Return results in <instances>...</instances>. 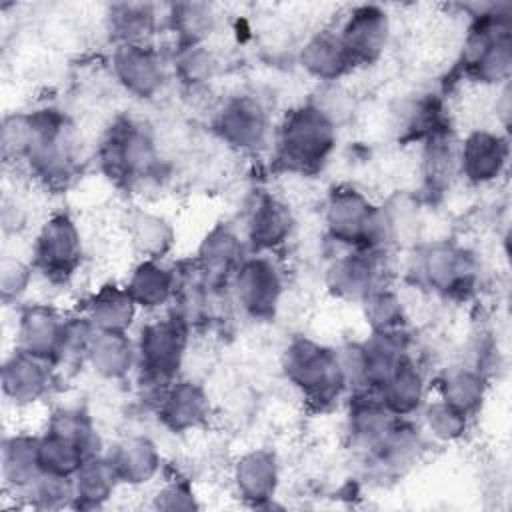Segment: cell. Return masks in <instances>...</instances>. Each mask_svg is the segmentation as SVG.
<instances>
[{
	"instance_id": "obj_24",
	"label": "cell",
	"mask_w": 512,
	"mask_h": 512,
	"mask_svg": "<svg viewBox=\"0 0 512 512\" xmlns=\"http://www.w3.org/2000/svg\"><path fill=\"white\" fill-rule=\"evenodd\" d=\"M232 484L240 500L254 508L270 506L280 486L278 456L268 448L244 452L232 466Z\"/></svg>"
},
{
	"instance_id": "obj_16",
	"label": "cell",
	"mask_w": 512,
	"mask_h": 512,
	"mask_svg": "<svg viewBox=\"0 0 512 512\" xmlns=\"http://www.w3.org/2000/svg\"><path fill=\"white\" fill-rule=\"evenodd\" d=\"M294 226V214L280 196L256 190L248 200L242 236L250 252L274 254L292 238Z\"/></svg>"
},
{
	"instance_id": "obj_20",
	"label": "cell",
	"mask_w": 512,
	"mask_h": 512,
	"mask_svg": "<svg viewBox=\"0 0 512 512\" xmlns=\"http://www.w3.org/2000/svg\"><path fill=\"white\" fill-rule=\"evenodd\" d=\"M68 318L70 314L52 304H22L16 316L14 346L54 364L64 342Z\"/></svg>"
},
{
	"instance_id": "obj_40",
	"label": "cell",
	"mask_w": 512,
	"mask_h": 512,
	"mask_svg": "<svg viewBox=\"0 0 512 512\" xmlns=\"http://www.w3.org/2000/svg\"><path fill=\"white\" fill-rule=\"evenodd\" d=\"M34 266L30 260H20L16 256H4L0 264V294L4 304H18L28 292L34 280Z\"/></svg>"
},
{
	"instance_id": "obj_25",
	"label": "cell",
	"mask_w": 512,
	"mask_h": 512,
	"mask_svg": "<svg viewBox=\"0 0 512 512\" xmlns=\"http://www.w3.org/2000/svg\"><path fill=\"white\" fill-rule=\"evenodd\" d=\"M298 66L318 84L340 82L354 70L336 28L312 32L298 50Z\"/></svg>"
},
{
	"instance_id": "obj_21",
	"label": "cell",
	"mask_w": 512,
	"mask_h": 512,
	"mask_svg": "<svg viewBox=\"0 0 512 512\" xmlns=\"http://www.w3.org/2000/svg\"><path fill=\"white\" fill-rule=\"evenodd\" d=\"M246 240L230 222H216L202 236L192 264L214 286L228 290L230 278L248 254Z\"/></svg>"
},
{
	"instance_id": "obj_34",
	"label": "cell",
	"mask_w": 512,
	"mask_h": 512,
	"mask_svg": "<svg viewBox=\"0 0 512 512\" xmlns=\"http://www.w3.org/2000/svg\"><path fill=\"white\" fill-rule=\"evenodd\" d=\"M122 486L104 452L88 458L80 470L72 476V508L80 510H96L102 508L116 488Z\"/></svg>"
},
{
	"instance_id": "obj_22",
	"label": "cell",
	"mask_w": 512,
	"mask_h": 512,
	"mask_svg": "<svg viewBox=\"0 0 512 512\" xmlns=\"http://www.w3.org/2000/svg\"><path fill=\"white\" fill-rule=\"evenodd\" d=\"M104 456L122 486H144L162 470L158 444L142 432H130L104 448Z\"/></svg>"
},
{
	"instance_id": "obj_41",
	"label": "cell",
	"mask_w": 512,
	"mask_h": 512,
	"mask_svg": "<svg viewBox=\"0 0 512 512\" xmlns=\"http://www.w3.org/2000/svg\"><path fill=\"white\" fill-rule=\"evenodd\" d=\"M154 508L172 510V512L174 510H194V508H198L192 484L186 478L166 480L154 496Z\"/></svg>"
},
{
	"instance_id": "obj_15",
	"label": "cell",
	"mask_w": 512,
	"mask_h": 512,
	"mask_svg": "<svg viewBox=\"0 0 512 512\" xmlns=\"http://www.w3.org/2000/svg\"><path fill=\"white\" fill-rule=\"evenodd\" d=\"M384 282V252L344 248L324 270L326 290L344 302L360 304Z\"/></svg>"
},
{
	"instance_id": "obj_36",
	"label": "cell",
	"mask_w": 512,
	"mask_h": 512,
	"mask_svg": "<svg viewBox=\"0 0 512 512\" xmlns=\"http://www.w3.org/2000/svg\"><path fill=\"white\" fill-rule=\"evenodd\" d=\"M362 316L370 332H398L408 330V314L400 294L388 284L372 290L362 302Z\"/></svg>"
},
{
	"instance_id": "obj_9",
	"label": "cell",
	"mask_w": 512,
	"mask_h": 512,
	"mask_svg": "<svg viewBox=\"0 0 512 512\" xmlns=\"http://www.w3.org/2000/svg\"><path fill=\"white\" fill-rule=\"evenodd\" d=\"M322 222L330 242L354 250L386 252L382 204L352 184L332 186L324 198Z\"/></svg>"
},
{
	"instance_id": "obj_12",
	"label": "cell",
	"mask_w": 512,
	"mask_h": 512,
	"mask_svg": "<svg viewBox=\"0 0 512 512\" xmlns=\"http://www.w3.org/2000/svg\"><path fill=\"white\" fill-rule=\"evenodd\" d=\"M284 274L274 254L248 252L230 278V302L254 322H272L284 298Z\"/></svg>"
},
{
	"instance_id": "obj_4",
	"label": "cell",
	"mask_w": 512,
	"mask_h": 512,
	"mask_svg": "<svg viewBox=\"0 0 512 512\" xmlns=\"http://www.w3.org/2000/svg\"><path fill=\"white\" fill-rule=\"evenodd\" d=\"M280 366L288 384L314 410H330L350 394L338 348L310 336H292L282 350Z\"/></svg>"
},
{
	"instance_id": "obj_33",
	"label": "cell",
	"mask_w": 512,
	"mask_h": 512,
	"mask_svg": "<svg viewBox=\"0 0 512 512\" xmlns=\"http://www.w3.org/2000/svg\"><path fill=\"white\" fill-rule=\"evenodd\" d=\"M458 140L452 128L442 130L422 142V188L430 198L444 194L458 176Z\"/></svg>"
},
{
	"instance_id": "obj_6",
	"label": "cell",
	"mask_w": 512,
	"mask_h": 512,
	"mask_svg": "<svg viewBox=\"0 0 512 512\" xmlns=\"http://www.w3.org/2000/svg\"><path fill=\"white\" fill-rule=\"evenodd\" d=\"M190 330L168 312L152 314L144 320L134 336L136 370L134 378L142 392L156 396L182 376Z\"/></svg>"
},
{
	"instance_id": "obj_11",
	"label": "cell",
	"mask_w": 512,
	"mask_h": 512,
	"mask_svg": "<svg viewBox=\"0 0 512 512\" xmlns=\"http://www.w3.org/2000/svg\"><path fill=\"white\" fill-rule=\"evenodd\" d=\"M84 260V238L76 218L66 210L52 212L32 240L34 272L52 284H66Z\"/></svg>"
},
{
	"instance_id": "obj_38",
	"label": "cell",
	"mask_w": 512,
	"mask_h": 512,
	"mask_svg": "<svg viewBox=\"0 0 512 512\" xmlns=\"http://www.w3.org/2000/svg\"><path fill=\"white\" fill-rule=\"evenodd\" d=\"M216 70L214 54L206 44L172 48L170 54V72L188 88H198L212 78Z\"/></svg>"
},
{
	"instance_id": "obj_27",
	"label": "cell",
	"mask_w": 512,
	"mask_h": 512,
	"mask_svg": "<svg viewBox=\"0 0 512 512\" xmlns=\"http://www.w3.org/2000/svg\"><path fill=\"white\" fill-rule=\"evenodd\" d=\"M124 286L140 312L160 314V310H168L174 298L176 266L164 260L140 258L132 266Z\"/></svg>"
},
{
	"instance_id": "obj_7",
	"label": "cell",
	"mask_w": 512,
	"mask_h": 512,
	"mask_svg": "<svg viewBox=\"0 0 512 512\" xmlns=\"http://www.w3.org/2000/svg\"><path fill=\"white\" fill-rule=\"evenodd\" d=\"M38 452L44 474L72 478L88 458L104 452V444L90 412L68 404L48 416L38 434Z\"/></svg>"
},
{
	"instance_id": "obj_32",
	"label": "cell",
	"mask_w": 512,
	"mask_h": 512,
	"mask_svg": "<svg viewBox=\"0 0 512 512\" xmlns=\"http://www.w3.org/2000/svg\"><path fill=\"white\" fill-rule=\"evenodd\" d=\"M128 242L140 258L166 260L176 244V230L172 222L148 208H134L126 220Z\"/></svg>"
},
{
	"instance_id": "obj_39",
	"label": "cell",
	"mask_w": 512,
	"mask_h": 512,
	"mask_svg": "<svg viewBox=\"0 0 512 512\" xmlns=\"http://www.w3.org/2000/svg\"><path fill=\"white\" fill-rule=\"evenodd\" d=\"M18 496L26 498L28 504L38 510H58L68 506L72 508V478L42 474L32 486H28Z\"/></svg>"
},
{
	"instance_id": "obj_13",
	"label": "cell",
	"mask_w": 512,
	"mask_h": 512,
	"mask_svg": "<svg viewBox=\"0 0 512 512\" xmlns=\"http://www.w3.org/2000/svg\"><path fill=\"white\" fill-rule=\"evenodd\" d=\"M110 72L116 84L136 100H154L170 78V56L154 42L116 44L110 52Z\"/></svg>"
},
{
	"instance_id": "obj_8",
	"label": "cell",
	"mask_w": 512,
	"mask_h": 512,
	"mask_svg": "<svg viewBox=\"0 0 512 512\" xmlns=\"http://www.w3.org/2000/svg\"><path fill=\"white\" fill-rule=\"evenodd\" d=\"M410 276L414 284L446 300H468L480 278L476 254L452 240H434L412 248Z\"/></svg>"
},
{
	"instance_id": "obj_19",
	"label": "cell",
	"mask_w": 512,
	"mask_h": 512,
	"mask_svg": "<svg viewBox=\"0 0 512 512\" xmlns=\"http://www.w3.org/2000/svg\"><path fill=\"white\" fill-rule=\"evenodd\" d=\"M154 412L160 426L168 432L188 434L210 420L212 402L204 384L180 376L156 396Z\"/></svg>"
},
{
	"instance_id": "obj_2",
	"label": "cell",
	"mask_w": 512,
	"mask_h": 512,
	"mask_svg": "<svg viewBox=\"0 0 512 512\" xmlns=\"http://www.w3.org/2000/svg\"><path fill=\"white\" fill-rule=\"evenodd\" d=\"M94 160L110 184L128 192L164 174L152 126L128 114H118L108 122L94 148Z\"/></svg>"
},
{
	"instance_id": "obj_17",
	"label": "cell",
	"mask_w": 512,
	"mask_h": 512,
	"mask_svg": "<svg viewBox=\"0 0 512 512\" xmlns=\"http://www.w3.org/2000/svg\"><path fill=\"white\" fill-rule=\"evenodd\" d=\"M58 376L60 374L52 362L14 346L2 362V396L16 408L32 406L50 396Z\"/></svg>"
},
{
	"instance_id": "obj_30",
	"label": "cell",
	"mask_w": 512,
	"mask_h": 512,
	"mask_svg": "<svg viewBox=\"0 0 512 512\" xmlns=\"http://www.w3.org/2000/svg\"><path fill=\"white\" fill-rule=\"evenodd\" d=\"M86 366L106 382H124L136 370V342L130 332L92 334Z\"/></svg>"
},
{
	"instance_id": "obj_37",
	"label": "cell",
	"mask_w": 512,
	"mask_h": 512,
	"mask_svg": "<svg viewBox=\"0 0 512 512\" xmlns=\"http://www.w3.org/2000/svg\"><path fill=\"white\" fill-rule=\"evenodd\" d=\"M420 416V428L434 440L438 442H456L460 440L468 426L470 420L466 414L456 410L454 406L446 404L440 398L426 400L422 410L418 412Z\"/></svg>"
},
{
	"instance_id": "obj_29",
	"label": "cell",
	"mask_w": 512,
	"mask_h": 512,
	"mask_svg": "<svg viewBox=\"0 0 512 512\" xmlns=\"http://www.w3.org/2000/svg\"><path fill=\"white\" fill-rule=\"evenodd\" d=\"M104 26L112 46L148 44L162 26V8L150 2H114L106 6Z\"/></svg>"
},
{
	"instance_id": "obj_35",
	"label": "cell",
	"mask_w": 512,
	"mask_h": 512,
	"mask_svg": "<svg viewBox=\"0 0 512 512\" xmlns=\"http://www.w3.org/2000/svg\"><path fill=\"white\" fill-rule=\"evenodd\" d=\"M166 30L174 38V48L206 44V38L216 26V14L204 2H176L162 14Z\"/></svg>"
},
{
	"instance_id": "obj_18",
	"label": "cell",
	"mask_w": 512,
	"mask_h": 512,
	"mask_svg": "<svg viewBox=\"0 0 512 512\" xmlns=\"http://www.w3.org/2000/svg\"><path fill=\"white\" fill-rule=\"evenodd\" d=\"M510 144L506 134L488 128L468 132L456 148L458 176L472 186H488L500 180L508 168Z\"/></svg>"
},
{
	"instance_id": "obj_23",
	"label": "cell",
	"mask_w": 512,
	"mask_h": 512,
	"mask_svg": "<svg viewBox=\"0 0 512 512\" xmlns=\"http://www.w3.org/2000/svg\"><path fill=\"white\" fill-rule=\"evenodd\" d=\"M428 390V376L414 350H410L372 394H376L392 414L414 418L426 404Z\"/></svg>"
},
{
	"instance_id": "obj_28",
	"label": "cell",
	"mask_w": 512,
	"mask_h": 512,
	"mask_svg": "<svg viewBox=\"0 0 512 512\" xmlns=\"http://www.w3.org/2000/svg\"><path fill=\"white\" fill-rule=\"evenodd\" d=\"M80 314L96 332H132L140 310L124 284L104 282L84 300Z\"/></svg>"
},
{
	"instance_id": "obj_3",
	"label": "cell",
	"mask_w": 512,
	"mask_h": 512,
	"mask_svg": "<svg viewBox=\"0 0 512 512\" xmlns=\"http://www.w3.org/2000/svg\"><path fill=\"white\" fill-rule=\"evenodd\" d=\"M340 126L310 100L284 112L272 132L274 164L296 176H314L330 162Z\"/></svg>"
},
{
	"instance_id": "obj_31",
	"label": "cell",
	"mask_w": 512,
	"mask_h": 512,
	"mask_svg": "<svg viewBox=\"0 0 512 512\" xmlns=\"http://www.w3.org/2000/svg\"><path fill=\"white\" fill-rule=\"evenodd\" d=\"M0 470L8 490L16 496L32 486L44 472L40 466L38 434L14 432L2 440Z\"/></svg>"
},
{
	"instance_id": "obj_1",
	"label": "cell",
	"mask_w": 512,
	"mask_h": 512,
	"mask_svg": "<svg viewBox=\"0 0 512 512\" xmlns=\"http://www.w3.org/2000/svg\"><path fill=\"white\" fill-rule=\"evenodd\" d=\"M26 112V146L20 166L46 188L60 190L74 182L84 164V140L76 122L58 106Z\"/></svg>"
},
{
	"instance_id": "obj_10",
	"label": "cell",
	"mask_w": 512,
	"mask_h": 512,
	"mask_svg": "<svg viewBox=\"0 0 512 512\" xmlns=\"http://www.w3.org/2000/svg\"><path fill=\"white\" fill-rule=\"evenodd\" d=\"M210 130L230 150L254 154L272 142V116L266 102L254 92H236L218 102Z\"/></svg>"
},
{
	"instance_id": "obj_26",
	"label": "cell",
	"mask_w": 512,
	"mask_h": 512,
	"mask_svg": "<svg viewBox=\"0 0 512 512\" xmlns=\"http://www.w3.org/2000/svg\"><path fill=\"white\" fill-rule=\"evenodd\" d=\"M488 380V374L472 362H454L442 368L430 384L436 390V398L474 418L486 400Z\"/></svg>"
},
{
	"instance_id": "obj_5",
	"label": "cell",
	"mask_w": 512,
	"mask_h": 512,
	"mask_svg": "<svg viewBox=\"0 0 512 512\" xmlns=\"http://www.w3.org/2000/svg\"><path fill=\"white\" fill-rule=\"evenodd\" d=\"M458 66L476 84H506L512 72V32L508 4H484L470 14Z\"/></svg>"
},
{
	"instance_id": "obj_14",
	"label": "cell",
	"mask_w": 512,
	"mask_h": 512,
	"mask_svg": "<svg viewBox=\"0 0 512 512\" xmlns=\"http://www.w3.org/2000/svg\"><path fill=\"white\" fill-rule=\"evenodd\" d=\"M354 68L376 64L392 38V20L384 6L356 4L336 28Z\"/></svg>"
}]
</instances>
